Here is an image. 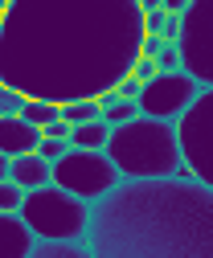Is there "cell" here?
Returning a JSON list of instances; mask_svg holds the SVG:
<instances>
[{"mask_svg":"<svg viewBox=\"0 0 213 258\" xmlns=\"http://www.w3.org/2000/svg\"><path fill=\"white\" fill-rule=\"evenodd\" d=\"M111 136V123L103 119H90V123H74L70 127V148H90V152H103Z\"/></svg>","mask_w":213,"mask_h":258,"instance_id":"12","label":"cell"},{"mask_svg":"<svg viewBox=\"0 0 213 258\" xmlns=\"http://www.w3.org/2000/svg\"><path fill=\"white\" fill-rule=\"evenodd\" d=\"M49 180L57 184V188H66V192H74L78 201H86V205H95L103 192H111L119 180L115 172V164L107 160V152H90V148H66L62 156L49 164Z\"/></svg>","mask_w":213,"mask_h":258,"instance_id":"6","label":"cell"},{"mask_svg":"<svg viewBox=\"0 0 213 258\" xmlns=\"http://www.w3.org/2000/svg\"><path fill=\"white\" fill-rule=\"evenodd\" d=\"M135 5H139V9L148 13V9H160V0H135Z\"/></svg>","mask_w":213,"mask_h":258,"instance_id":"26","label":"cell"},{"mask_svg":"<svg viewBox=\"0 0 213 258\" xmlns=\"http://www.w3.org/2000/svg\"><path fill=\"white\" fill-rule=\"evenodd\" d=\"M139 78L135 74H127V78H119V86H115V94H119V99H135V94H139Z\"/></svg>","mask_w":213,"mask_h":258,"instance_id":"24","label":"cell"},{"mask_svg":"<svg viewBox=\"0 0 213 258\" xmlns=\"http://www.w3.org/2000/svg\"><path fill=\"white\" fill-rule=\"evenodd\" d=\"M197 82L189 78V74H152L144 86H139V94H135V107H139V115H148V119H164V123H176L180 115H185V107L197 99Z\"/></svg>","mask_w":213,"mask_h":258,"instance_id":"8","label":"cell"},{"mask_svg":"<svg viewBox=\"0 0 213 258\" xmlns=\"http://www.w3.org/2000/svg\"><path fill=\"white\" fill-rule=\"evenodd\" d=\"M21 201H25V188L21 184H13L9 176L0 180V213H17L21 209Z\"/></svg>","mask_w":213,"mask_h":258,"instance_id":"17","label":"cell"},{"mask_svg":"<svg viewBox=\"0 0 213 258\" xmlns=\"http://www.w3.org/2000/svg\"><path fill=\"white\" fill-rule=\"evenodd\" d=\"M41 136H45V140H66V144H70V123L57 115L53 123H45V127H41Z\"/></svg>","mask_w":213,"mask_h":258,"instance_id":"21","label":"cell"},{"mask_svg":"<svg viewBox=\"0 0 213 258\" xmlns=\"http://www.w3.org/2000/svg\"><path fill=\"white\" fill-rule=\"evenodd\" d=\"M62 119L74 127V123H90V119H103L99 115V99H74V103H62Z\"/></svg>","mask_w":213,"mask_h":258,"instance_id":"16","label":"cell"},{"mask_svg":"<svg viewBox=\"0 0 213 258\" xmlns=\"http://www.w3.org/2000/svg\"><path fill=\"white\" fill-rule=\"evenodd\" d=\"M144 41L135 0H9L0 82L25 99H99L127 78Z\"/></svg>","mask_w":213,"mask_h":258,"instance_id":"1","label":"cell"},{"mask_svg":"<svg viewBox=\"0 0 213 258\" xmlns=\"http://www.w3.org/2000/svg\"><path fill=\"white\" fill-rule=\"evenodd\" d=\"M131 74H135L139 82H148L152 74H160V70H156V57H135V66H131Z\"/></svg>","mask_w":213,"mask_h":258,"instance_id":"23","label":"cell"},{"mask_svg":"<svg viewBox=\"0 0 213 258\" xmlns=\"http://www.w3.org/2000/svg\"><path fill=\"white\" fill-rule=\"evenodd\" d=\"M66 148H70L66 140H45V136H41V144H37V156H41V160H49V164H53V160L62 156Z\"/></svg>","mask_w":213,"mask_h":258,"instance_id":"20","label":"cell"},{"mask_svg":"<svg viewBox=\"0 0 213 258\" xmlns=\"http://www.w3.org/2000/svg\"><path fill=\"white\" fill-rule=\"evenodd\" d=\"M95 258H213V188L189 172L119 180L90 205Z\"/></svg>","mask_w":213,"mask_h":258,"instance_id":"2","label":"cell"},{"mask_svg":"<svg viewBox=\"0 0 213 258\" xmlns=\"http://www.w3.org/2000/svg\"><path fill=\"white\" fill-rule=\"evenodd\" d=\"M156 70H160V74H176V70H180V53H176L172 41L160 45V53H156Z\"/></svg>","mask_w":213,"mask_h":258,"instance_id":"18","label":"cell"},{"mask_svg":"<svg viewBox=\"0 0 213 258\" xmlns=\"http://www.w3.org/2000/svg\"><path fill=\"white\" fill-rule=\"evenodd\" d=\"M5 9H9V0H0V17H5Z\"/></svg>","mask_w":213,"mask_h":258,"instance_id":"28","label":"cell"},{"mask_svg":"<svg viewBox=\"0 0 213 258\" xmlns=\"http://www.w3.org/2000/svg\"><path fill=\"white\" fill-rule=\"evenodd\" d=\"M21 107H25V94H17L13 86L0 82V115H17Z\"/></svg>","mask_w":213,"mask_h":258,"instance_id":"19","label":"cell"},{"mask_svg":"<svg viewBox=\"0 0 213 258\" xmlns=\"http://www.w3.org/2000/svg\"><path fill=\"white\" fill-rule=\"evenodd\" d=\"M103 152L123 180H156V176L185 172L180 144H176V123H164V119L135 115L127 123H115Z\"/></svg>","mask_w":213,"mask_h":258,"instance_id":"3","label":"cell"},{"mask_svg":"<svg viewBox=\"0 0 213 258\" xmlns=\"http://www.w3.org/2000/svg\"><path fill=\"white\" fill-rule=\"evenodd\" d=\"M99 115H103V123H127V119H135L139 115V107H135V99H119L115 90H107V94H99Z\"/></svg>","mask_w":213,"mask_h":258,"instance_id":"14","label":"cell"},{"mask_svg":"<svg viewBox=\"0 0 213 258\" xmlns=\"http://www.w3.org/2000/svg\"><path fill=\"white\" fill-rule=\"evenodd\" d=\"M164 17H168L164 9H148V13H144V33H156V37H160V29H164Z\"/></svg>","mask_w":213,"mask_h":258,"instance_id":"22","label":"cell"},{"mask_svg":"<svg viewBox=\"0 0 213 258\" xmlns=\"http://www.w3.org/2000/svg\"><path fill=\"white\" fill-rule=\"evenodd\" d=\"M9 180H13V184H21L25 192H29V188H41V184H49V160H41L37 152L9 156Z\"/></svg>","mask_w":213,"mask_h":258,"instance_id":"11","label":"cell"},{"mask_svg":"<svg viewBox=\"0 0 213 258\" xmlns=\"http://www.w3.org/2000/svg\"><path fill=\"white\" fill-rule=\"evenodd\" d=\"M17 213L33 230V238H57V242H82L86 221H90V205L78 201L74 192L57 188L53 180L41 188H29Z\"/></svg>","mask_w":213,"mask_h":258,"instance_id":"4","label":"cell"},{"mask_svg":"<svg viewBox=\"0 0 213 258\" xmlns=\"http://www.w3.org/2000/svg\"><path fill=\"white\" fill-rule=\"evenodd\" d=\"M33 242L37 238L21 213H0V258H29Z\"/></svg>","mask_w":213,"mask_h":258,"instance_id":"10","label":"cell"},{"mask_svg":"<svg viewBox=\"0 0 213 258\" xmlns=\"http://www.w3.org/2000/svg\"><path fill=\"white\" fill-rule=\"evenodd\" d=\"M29 258H95L86 242H57V238H37Z\"/></svg>","mask_w":213,"mask_h":258,"instance_id":"13","label":"cell"},{"mask_svg":"<svg viewBox=\"0 0 213 258\" xmlns=\"http://www.w3.org/2000/svg\"><path fill=\"white\" fill-rule=\"evenodd\" d=\"M176 144L185 172L213 188V86H201L185 115L176 119Z\"/></svg>","mask_w":213,"mask_h":258,"instance_id":"5","label":"cell"},{"mask_svg":"<svg viewBox=\"0 0 213 258\" xmlns=\"http://www.w3.org/2000/svg\"><path fill=\"white\" fill-rule=\"evenodd\" d=\"M185 5H189V0H160V9H164V13H180Z\"/></svg>","mask_w":213,"mask_h":258,"instance_id":"25","label":"cell"},{"mask_svg":"<svg viewBox=\"0 0 213 258\" xmlns=\"http://www.w3.org/2000/svg\"><path fill=\"white\" fill-rule=\"evenodd\" d=\"M180 74H189L197 86H213V0H189L180 9Z\"/></svg>","mask_w":213,"mask_h":258,"instance_id":"7","label":"cell"},{"mask_svg":"<svg viewBox=\"0 0 213 258\" xmlns=\"http://www.w3.org/2000/svg\"><path fill=\"white\" fill-rule=\"evenodd\" d=\"M37 144H41V127H33L21 115H0V156L37 152Z\"/></svg>","mask_w":213,"mask_h":258,"instance_id":"9","label":"cell"},{"mask_svg":"<svg viewBox=\"0 0 213 258\" xmlns=\"http://www.w3.org/2000/svg\"><path fill=\"white\" fill-rule=\"evenodd\" d=\"M9 176V156H0V180Z\"/></svg>","mask_w":213,"mask_h":258,"instance_id":"27","label":"cell"},{"mask_svg":"<svg viewBox=\"0 0 213 258\" xmlns=\"http://www.w3.org/2000/svg\"><path fill=\"white\" fill-rule=\"evenodd\" d=\"M17 115L29 119L33 127H45V123H53L57 115H62V107H57V103H45V99H25V107H21Z\"/></svg>","mask_w":213,"mask_h":258,"instance_id":"15","label":"cell"}]
</instances>
